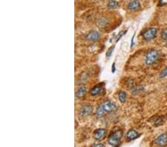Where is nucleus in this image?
<instances>
[{"label": "nucleus", "instance_id": "412c9836", "mask_svg": "<svg viewBox=\"0 0 167 147\" xmlns=\"http://www.w3.org/2000/svg\"><path fill=\"white\" fill-rule=\"evenodd\" d=\"M161 37L163 39H167V28L166 29H165V30L164 31L162 32L161 33Z\"/></svg>", "mask_w": 167, "mask_h": 147}, {"label": "nucleus", "instance_id": "4468645a", "mask_svg": "<svg viewBox=\"0 0 167 147\" xmlns=\"http://www.w3.org/2000/svg\"><path fill=\"white\" fill-rule=\"evenodd\" d=\"M118 99L120 103H125L126 100V93L125 91H120L118 94Z\"/></svg>", "mask_w": 167, "mask_h": 147}, {"label": "nucleus", "instance_id": "f3484780", "mask_svg": "<svg viewBox=\"0 0 167 147\" xmlns=\"http://www.w3.org/2000/svg\"><path fill=\"white\" fill-rule=\"evenodd\" d=\"M162 123H163V119H162L160 117H158L155 120V126H160V125H162Z\"/></svg>", "mask_w": 167, "mask_h": 147}, {"label": "nucleus", "instance_id": "7ed1b4c3", "mask_svg": "<svg viewBox=\"0 0 167 147\" xmlns=\"http://www.w3.org/2000/svg\"><path fill=\"white\" fill-rule=\"evenodd\" d=\"M157 33V28H149L143 33V37L145 40L149 41L151 40V39H153L156 37Z\"/></svg>", "mask_w": 167, "mask_h": 147}, {"label": "nucleus", "instance_id": "5701e85b", "mask_svg": "<svg viewBox=\"0 0 167 147\" xmlns=\"http://www.w3.org/2000/svg\"><path fill=\"white\" fill-rule=\"evenodd\" d=\"M115 71H116V66H115V63H113L112 66H111V72L112 74H115Z\"/></svg>", "mask_w": 167, "mask_h": 147}, {"label": "nucleus", "instance_id": "a211bd4d", "mask_svg": "<svg viewBox=\"0 0 167 147\" xmlns=\"http://www.w3.org/2000/svg\"><path fill=\"white\" fill-rule=\"evenodd\" d=\"M114 49H115V46H111V47H110L109 48H108V50L107 51V52H106V56H107V57H110V56H111V54H112V53H113L114 51Z\"/></svg>", "mask_w": 167, "mask_h": 147}, {"label": "nucleus", "instance_id": "0eeeda50", "mask_svg": "<svg viewBox=\"0 0 167 147\" xmlns=\"http://www.w3.org/2000/svg\"><path fill=\"white\" fill-rule=\"evenodd\" d=\"M93 108L90 105H82L80 109V114L82 117H87L90 114H92Z\"/></svg>", "mask_w": 167, "mask_h": 147}, {"label": "nucleus", "instance_id": "dca6fc26", "mask_svg": "<svg viewBox=\"0 0 167 147\" xmlns=\"http://www.w3.org/2000/svg\"><path fill=\"white\" fill-rule=\"evenodd\" d=\"M118 6V3L115 0H111L108 3V7L109 9H115Z\"/></svg>", "mask_w": 167, "mask_h": 147}, {"label": "nucleus", "instance_id": "1a4fd4ad", "mask_svg": "<svg viewBox=\"0 0 167 147\" xmlns=\"http://www.w3.org/2000/svg\"><path fill=\"white\" fill-rule=\"evenodd\" d=\"M155 144L160 146H164L167 144V134L164 133L159 135L155 140Z\"/></svg>", "mask_w": 167, "mask_h": 147}, {"label": "nucleus", "instance_id": "393cba45", "mask_svg": "<svg viewBox=\"0 0 167 147\" xmlns=\"http://www.w3.org/2000/svg\"><path fill=\"white\" fill-rule=\"evenodd\" d=\"M92 146H94V147H97V146H98V147H100V146L104 147L105 145H104V144H94V145H93Z\"/></svg>", "mask_w": 167, "mask_h": 147}, {"label": "nucleus", "instance_id": "2eb2a0df", "mask_svg": "<svg viewBox=\"0 0 167 147\" xmlns=\"http://www.w3.org/2000/svg\"><path fill=\"white\" fill-rule=\"evenodd\" d=\"M107 24H108V20L106 18H100L97 22L98 26L100 27V28L105 27Z\"/></svg>", "mask_w": 167, "mask_h": 147}, {"label": "nucleus", "instance_id": "423d86ee", "mask_svg": "<svg viewBox=\"0 0 167 147\" xmlns=\"http://www.w3.org/2000/svg\"><path fill=\"white\" fill-rule=\"evenodd\" d=\"M106 133H107V131H106L105 129H102L100 128L96 129L94 132V135H93V137H94V139L96 140H103L106 137Z\"/></svg>", "mask_w": 167, "mask_h": 147}, {"label": "nucleus", "instance_id": "b1692460", "mask_svg": "<svg viewBox=\"0 0 167 147\" xmlns=\"http://www.w3.org/2000/svg\"><path fill=\"white\" fill-rule=\"evenodd\" d=\"M134 37H135V33H134L132 38V40H131V48H132L134 46Z\"/></svg>", "mask_w": 167, "mask_h": 147}, {"label": "nucleus", "instance_id": "6ab92c4d", "mask_svg": "<svg viewBox=\"0 0 167 147\" xmlns=\"http://www.w3.org/2000/svg\"><path fill=\"white\" fill-rule=\"evenodd\" d=\"M167 77V67L164 68L160 73V78H164V77Z\"/></svg>", "mask_w": 167, "mask_h": 147}, {"label": "nucleus", "instance_id": "ddd939ff", "mask_svg": "<svg viewBox=\"0 0 167 147\" xmlns=\"http://www.w3.org/2000/svg\"><path fill=\"white\" fill-rule=\"evenodd\" d=\"M144 90V86H135L132 88V94L133 95H137L140 93H141L142 91Z\"/></svg>", "mask_w": 167, "mask_h": 147}, {"label": "nucleus", "instance_id": "9b49d317", "mask_svg": "<svg viewBox=\"0 0 167 147\" xmlns=\"http://www.w3.org/2000/svg\"><path fill=\"white\" fill-rule=\"evenodd\" d=\"M140 7V2L138 0H134L128 5V9L130 11H137Z\"/></svg>", "mask_w": 167, "mask_h": 147}, {"label": "nucleus", "instance_id": "f03ea898", "mask_svg": "<svg viewBox=\"0 0 167 147\" xmlns=\"http://www.w3.org/2000/svg\"><path fill=\"white\" fill-rule=\"evenodd\" d=\"M159 58V53L158 51L155 50V49H151L147 52L146 56H145V63L147 65H153L154 63L158 60Z\"/></svg>", "mask_w": 167, "mask_h": 147}, {"label": "nucleus", "instance_id": "f8f14e48", "mask_svg": "<svg viewBox=\"0 0 167 147\" xmlns=\"http://www.w3.org/2000/svg\"><path fill=\"white\" fill-rule=\"evenodd\" d=\"M87 92V88L85 86H81L77 89V92L75 94L76 98H81L84 96Z\"/></svg>", "mask_w": 167, "mask_h": 147}, {"label": "nucleus", "instance_id": "6e6552de", "mask_svg": "<svg viewBox=\"0 0 167 147\" xmlns=\"http://www.w3.org/2000/svg\"><path fill=\"white\" fill-rule=\"evenodd\" d=\"M100 38V34L97 31H91L89 32L86 36V39L89 42H95V41L99 40Z\"/></svg>", "mask_w": 167, "mask_h": 147}, {"label": "nucleus", "instance_id": "9d476101", "mask_svg": "<svg viewBox=\"0 0 167 147\" xmlns=\"http://www.w3.org/2000/svg\"><path fill=\"white\" fill-rule=\"evenodd\" d=\"M140 136V135L134 129L129 130L127 134H126V137H127V139L129 140H135V139L138 138Z\"/></svg>", "mask_w": 167, "mask_h": 147}, {"label": "nucleus", "instance_id": "39448f33", "mask_svg": "<svg viewBox=\"0 0 167 147\" xmlns=\"http://www.w3.org/2000/svg\"><path fill=\"white\" fill-rule=\"evenodd\" d=\"M105 83L104 82H100L99 84L96 85L91 88L90 91L91 95L92 96H98V95H102V93L104 91Z\"/></svg>", "mask_w": 167, "mask_h": 147}, {"label": "nucleus", "instance_id": "4be33fe9", "mask_svg": "<svg viewBox=\"0 0 167 147\" xmlns=\"http://www.w3.org/2000/svg\"><path fill=\"white\" fill-rule=\"evenodd\" d=\"M167 4V0H160V2H159V5L160 6H163Z\"/></svg>", "mask_w": 167, "mask_h": 147}, {"label": "nucleus", "instance_id": "f257e3e1", "mask_svg": "<svg viewBox=\"0 0 167 147\" xmlns=\"http://www.w3.org/2000/svg\"><path fill=\"white\" fill-rule=\"evenodd\" d=\"M123 131L121 130H117L115 132L111 133L109 135L108 139V143L109 145L113 146H118L120 144V140L123 137Z\"/></svg>", "mask_w": 167, "mask_h": 147}, {"label": "nucleus", "instance_id": "aec40b11", "mask_svg": "<svg viewBox=\"0 0 167 147\" xmlns=\"http://www.w3.org/2000/svg\"><path fill=\"white\" fill-rule=\"evenodd\" d=\"M126 32H127V30H125V31H122V32H120V33H119L118 34V36H117V39H116V42H118L119 40H120V39L121 38V37H123V36L124 35V34H125V33H126Z\"/></svg>", "mask_w": 167, "mask_h": 147}, {"label": "nucleus", "instance_id": "20e7f679", "mask_svg": "<svg viewBox=\"0 0 167 147\" xmlns=\"http://www.w3.org/2000/svg\"><path fill=\"white\" fill-rule=\"evenodd\" d=\"M101 106L103 108L105 113H106V112H111L117 109V105L112 101H111V100H106V101L103 102V103L101 104Z\"/></svg>", "mask_w": 167, "mask_h": 147}]
</instances>
